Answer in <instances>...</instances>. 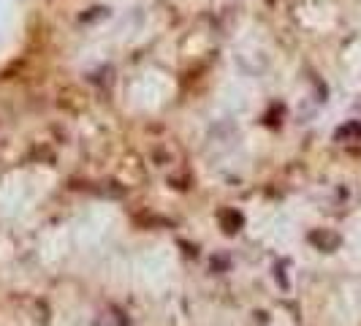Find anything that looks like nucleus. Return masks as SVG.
Returning <instances> with one entry per match:
<instances>
[{"instance_id":"obj_1","label":"nucleus","mask_w":361,"mask_h":326,"mask_svg":"<svg viewBox=\"0 0 361 326\" xmlns=\"http://www.w3.org/2000/svg\"><path fill=\"white\" fill-rule=\"evenodd\" d=\"M348 136H361V126L359 123H350V126H345L337 131V139H348Z\"/></svg>"},{"instance_id":"obj_2","label":"nucleus","mask_w":361,"mask_h":326,"mask_svg":"<svg viewBox=\"0 0 361 326\" xmlns=\"http://www.w3.org/2000/svg\"><path fill=\"white\" fill-rule=\"evenodd\" d=\"M312 242H321V245H324V248H334V245H337V242H340V239H337V236H321V234H312Z\"/></svg>"}]
</instances>
